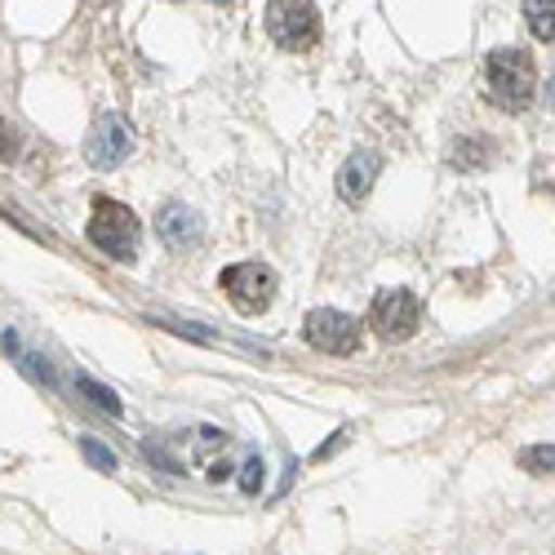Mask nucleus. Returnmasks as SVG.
<instances>
[{"label": "nucleus", "mask_w": 555, "mask_h": 555, "mask_svg": "<svg viewBox=\"0 0 555 555\" xmlns=\"http://www.w3.org/2000/svg\"><path fill=\"white\" fill-rule=\"evenodd\" d=\"M267 31L281 50H311L320 40V10L307 5V0H271L267 5Z\"/></svg>", "instance_id": "7ed1b4c3"}, {"label": "nucleus", "mask_w": 555, "mask_h": 555, "mask_svg": "<svg viewBox=\"0 0 555 555\" xmlns=\"http://www.w3.org/2000/svg\"><path fill=\"white\" fill-rule=\"evenodd\" d=\"M262 480H267V462L254 453V457L245 462V467H241V489H245V493H258V489H262Z\"/></svg>", "instance_id": "2eb2a0df"}, {"label": "nucleus", "mask_w": 555, "mask_h": 555, "mask_svg": "<svg viewBox=\"0 0 555 555\" xmlns=\"http://www.w3.org/2000/svg\"><path fill=\"white\" fill-rule=\"evenodd\" d=\"M80 453H85V462H89L94 472H107V476L120 472V467H116V453H112L107 444H99L94 436H85V440H80Z\"/></svg>", "instance_id": "ddd939ff"}, {"label": "nucleus", "mask_w": 555, "mask_h": 555, "mask_svg": "<svg viewBox=\"0 0 555 555\" xmlns=\"http://www.w3.org/2000/svg\"><path fill=\"white\" fill-rule=\"evenodd\" d=\"M138 231H143V227H138V218H133L129 205L99 196L94 201V214H89L85 236H89V245H99L103 254H112L120 262H133L138 258Z\"/></svg>", "instance_id": "f03ea898"}, {"label": "nucleus", "mask_w": 555, "mask_h": 555, "mask_svg": "<svg viewBox=\"0 0 555 555\" xmlns=\"http://www.w3.org/2000/svg\"><path fill=\"white\" fill-rule=\"evenodd\" d=\"M143 453H147V457H152V462H156V467H165V472H169V476H182V462H178V457H169V453H165V449H160V444H147V449H143Z\"/></svg>", "instance_id": "dca6fc26"}, {"label": "nucleus", "mask_w": 555, "mask_h": 555, "mask_svg": "<svg viewBox=\"0 0 555 555\" xmlns=\"http://www.w3.org/2000/svg\"><path fill=\"white\" fill-rule=\"evenodd\" d=\"M156 231H160V241L169 245V249H178V254H188V249H196L201 245V236H205V222H201V214L196 209H188V205H165L160 214H156Z\"/></svg>", "instance_id": "6e6552de"}, {"label": "nucleus", "mask_w": 555, "mask_h": 555, "mask_svg": "<svg viewBox=\"0 0 555 555\" xmlns=\"http://www.w3.org/2000/svg\"><path fill=\"white\" fill-rule=\"evenodd\" d=\"M76 387H80V396H89V400H94L103 413H112V418H120V413H125V404H120V396L112 391V387H103V383H94V378H89V374H80L76 378Z\"/></svg>", "instance_id": "f8f14e48"}, {"label": "nucleus", "mask_w": 555, "mask_h": 555, "mask_svg": "<svg viewBox=\"0 0 555 555\" xmlns=\"http://www.w3.org/2000/svg\"><path fill=\"white\" fill-rule=\"evenodd\" d=\"M133 152V129L120 120V116H99L89 125V138H85V160L94 169H116L125 165Z\"/></svg>", "instance_id": "0eeeda50"}, {"label": "nucleus", "mask_w": 555, "mask_h": 555, "mask_svg": "<svg viewBox=\"0 0 555 555\" xmlns=\"http://www.w3.org/2000/svg\"><path fill=\"white\" fill-rule=\"evenodd\" d=\"M485 94L506 107V112H525L538 94V67L529 50H498L485 59Z\"/></svg>", "instance_id": "f257e3e1"}, {"label": "nucleus", "mask_w": 555, "mask_h": 555, "mask_svg": "<svg viewBox=\"0 0 555 555\" xmlns=\"http://www.w3.org/2000/svg\"><path fill=\"white\" fill-rule=\"evenodd\" d=\"M302 338L320 356H356L360 351V320L347 311H334V307H315L302 320Z\"/></svg>", "instance_id": "39448f33"}, {"label": "nucleus", "mask_w": 555, "mask_h": 555, "mask_svg": "<svg viewBox=\"0 0 555 555\" xmlns=\"http://www.w3.org/2000/svg\"><path fill=\"white\" fill-rule=\"evenodd\" d=\"M227 449H231V436H227V431H218V427H201V431H196L192 457H196V467L205 472V480L222 485L231 472H236V467L227 462Z\"/></svg>", "instance_id": "9d476101"}, {"label": "nucleus", "mask_w": 555, "mask_h": 555, "mask_svg": "<svg viewBox=\"0 0 555 555\" xmlns=\"http://www.w3.org/2000/svg\"><path fill=\"white\" fill-rule=\"evenodd\" d=\"M418 320H423V307L409 289H383L369 307V325H374L387 343H404L418 334Z\"/></svg>", "instance_id": "423d86ee"}, {"label": "nucleus", "mask_w": 555, "mask_h": 555, "mask_svg": "<svg viewBox=\"0 0 555 555\" xmlns=\"http://www.w3.org/2000/svg\"><path fill=\"white\" fill-rule=\"evenodd\" d=\"M218 285H222V294L231 298V307H236L241 315H258L275 298V271L262 267V262H236V267H227L218 275Z\"/></svg>", "instance_id": "20e7f679"}, {"label": "nucleus", "mask_w": 555, "mask_h": 555, "mask_svg": "<svg viewBox=\"0 0 555 555\" xmlns=\"http://www.w3.org/2000/svg\"><path fill=\"white\" fill-rule=\"evenodd\" d=\"M378 173H383V156H378V152H356V156H347V165L338 169V196H343L347 205H360L369 192H374Z\"/></svg>", "instance_id": "1a4fd4ad"}, {"label": "nucleus", "mask_w": 555, "mask_h": 555, "mask_svg": "<svg viewBox=\"0 0 555 555\" xmlns=\"http://www.w3.org/2000/svg\"><path fill=\"white\" fill-rule=\"evenodd\" d=\"M525 23H529L533 36L555 40V0H529V5H525Z\"/></svg>", "instance_id": "9b49d317"}, {"label": "nucleus", "mask_w": 555, "mask_h": 555, "mask_svg": "<svg viewBox=\"0 0 555 555\" xmlns=\"http://www.w3.org/2000/svg\"><path fill=\"white\" fill-rule=\"evenodd\" d=\"M546 94H551V103H555V72H551V80H546Z\"/></svg>", "instance_id": "f3484780"}, {"label": "nucleus", "mask_w": 555, "mask_h": 555, "mask_svg": "<svg viewBox=\"0 0 555 555\" xmlns=\"http://www.w3.org/2000/svg\"><path fill=\"white\" fill-rule=\"evenodd\" d=\"M520 467L533 472V476L555 472V444H533V449H525V453H520Z\"/></svg>", "instance_id": "4468645a"}]
</instances>
